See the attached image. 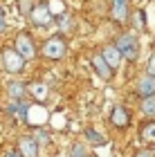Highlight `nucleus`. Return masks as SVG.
Returning <instances> with one entry per match:
<instances>
[{
  "mask_svg": "<svg viewBox=\"0 0 155 157\" xmlns=\"http://www.w3.org/2000/svg\"><path fill=\"white\" fill-rule=\"evenodd\" d=\"M115 47L119 49V54L126 56L128 61H135L137 54H139V40H137V36H133V34H122V36L117 38Z\"/></svg>",
  "mask_w": 155,
  "mask_h": 157,
  "instance_id": "obj_1",
  "label": "nucleus"
},
{
  "mask_svg": "<svg viewBox=\"0 0 155 157\" xmlns=\"http://www.w3.org/2000/svg\"><path fill=\"white\" fill-rule=\"evenodd\" d=\"M2 67H5V72H9V74H20L25 70V61L16 49L7 47V49H2Z\"/></svg>",
  "mask_w": 155,
  "mask_h": 157,
  "instance_id": "obj_2",
  "label": "nucleus"
},
{
  "mask_svg": "<svg viewBox=\"0 0 155 157\" xmlns=\"http://www.w3.org/2000/svg\"><path fill=\"white\" fill-rule=\"evenodd\" d=\"M29 18L36 27H50L54 20V13L50 11V5L47 2H36L29 11Z\"/></svg>",
  "mask_w": 155,
  "mask_h": 157,
  "instance_id": "obj_3",
  "label": "nucleus"
},
{
  "mask_svg": "<svg viewBox=\"0 0 155 157\" xmlns=\"http://www.w3.org/2000/svg\"><path fill=\"white\" fill-rule=\"evenodd\" d=\"M65 52H68V45L61 36L47 38L45 45H43V56H47V59H52V61H61L63 56H65Z\"/></svg>",
  "mask_w": 155,
  "mask_h": 157,
  "instance_id": "obj_4",
  "label": "nucleus"
},
{
  "mask_svg": "<svg viewBox=\"0 0 155 157\" xmlns=\"http://www.w3.org/2000/svg\"><path fill=\"white\" fill-rule=\"evenodd\" d=\"M14 49L23 56V61H32L34 56H36V45H34V40L29 34H18L16 36V43H14Z\"/></svg>",
  "mask_w": 155,
  "mask_h": 157,
  "instance_id": "obj_5",
  "label": "nucleus"
},
{
  "mask_svg": "<svg viewBox=\"0 0 155 157\" xmlns=\"http://www.w3.org/2000/svg\"><path fill=\"white\" fill-rule=\"evenodd\" d=\"M110 124L119 128V130H124V128H128L130 124V112L128 108H124V105H115V108L110 110Z\"/></svg>",
  "mask_w": 155,
  "mask_h": 157,
  "instance_id": "obj_6",
  "label": "nucleus"
},
{
  "mask_svg": "<svg viewBox=\"0 0 155 157\" xmlns=\"http://www.w3.org/2000/svg\"><path fill=\"white\" fill-rule=\"evenodd\" d=\"M101 59L106 61V65H108L112 72H115V70L119 67V63H122L124 56L119 54V49H117L115 45H106V47L101 49Z\"/></svg>",
  "mask_w": 155,
  "mask_h": 157,
  "instance_id": "obj_7",
  "label": "nucleus"
},
{
  "mask_svg": "<svg viewBox=\"0 0 155 157\" xmlns=\"http://www.w3.org/2000/svg\"><path fill=\"white\" fill-rule=\"evenodd\" d=\"M110 16L115 18V23H126L128 20V0H112Z\"/></svg>",
  "mask_w": 155,
  "mask_h": 157,
  "instance_id": "obj_8",
  "label": "nucleus"
},
{
  "mask_svg": "<svg viewBox=\"0 0 155 157\" xmlns=\"http://www.w3.org/2000/svg\"><path fill=\"white\" fill-rule=\"evenodd\" d=\"M137 94L146 99V97H155V76L151 74H144L142 78L137 81Z\"/></svg>",
  "mask_w": 155,
  "mask_h": 157,
  "instance_id": "obj_9",
  "label": "nucleus"
},
{
  "mask_svg": "<svg viewBox=\"0 0 155 157\" xmlns=\"http://www.w3.org/2000/svg\"><path fill=\"white\" fill-rule=\"evenodd\" d=\"M18 153L23 157H38V144L32 137H20L18 139Z\"/></svg>",
  "mask_w": 155,
  "mask_h": 157,
  "instance_id": "obj_10",
  "label": "nucleus"
},
{
  "mask_svg": "<svg viewBox=\"0 0 155 157\" xmlns=\"http://www.w3.org/2000/svg\"><path fill=\"white\" fill-rule=\"evenodd\" d=\"M92 67H95V72L99 74V78H103V81H110L112 78V70L106 65L101 54H92Z\"/></svg>",
  "mask_w": 155,
  "mask_h": 157,
  "instance_id": "obj_11",
  "label": "nucleus"
},
{
  "mask_svg": "<svg viewBox=\"0 0 155 157\" xmlns=\"http://www.w3.org/2000/svg\"><path fill=\"white\" fill-rule=\"evenodd\" d=\"M139 139L146 146H155V121H144L139 128Z\"/></svg>",
  "mask_w": 155,
  "mask_h": 157,
  "instance_id": "obj_12",
  "label": "nucleus"
},
{
  "mask_svg": "<svg viewBox=\"0 0 155 157\" xmlns=\"http://www.w3.org/2000/svg\"><path fill=\"white\" fill-rule=\"evenodd\" d=\"M7 90H9V97L14 101H20V99L25 97V92H27V85L23 81H9L7 83Z\"/></svg>",
  "mask_w": 155,
  "mask_h": 157,
  "instance_id": "obj_13",
  "label": "nucleus"
},
{
  "mask_svg": "<svg viewBox=\"0 0 155 157\" xmlns=\"http://www.w3.org/2000/svg\"><path fill=\"white\" fill-rule=\"evenodd\" d=\"M27 88H29V92L34 94V99H41V101H45L47 94H50V92H47V88H45L43 83H29Z\"/></svg>",
  "mask_w": 155,
  "mask_h": 157,
  "instance_id": "obj_14",
  "label": "nucleus"
},
{
  "mask_svg": "<svg viewBox=\"0 0 155 157\" xmlns=\"http://www.w3.org/2000/svg\"><path fill=\"white\" fill-rule=\"evenodd\" d=\"M139 110H142V115H146V117H155V97H146V99H142V105H139Z\"/></svg>",
  "mask_w": 155,
  "mask_h": 157,
  "instance_id": "obj_15",
  "label": "nucleus"
},
{
  "mask_svg": "<svg viewBox=\"0 0 155 157\" xmlns=\"http://www.w3.org/2000/svg\"><path fill=\"white\" fill-rule=\"evenodd\" d=\"M86 139H88L92 146H103V144H106V139H103L97 130H92V128H88V130H86Z\"/></svg>",
  "mask_w": 155,
  "mask_h": 157,
  "instance_id": "obj_16",
  "label": "nucleus"
},
{
  "mask_svg": "<svg viewBox=\"0 0 155 157\" xmlns=\"http://www.w3.org/2000/svg\"><path fill=\"white\" fill-rule=\"evenodd\" d=\"M133 23H135L137 29H146V13H144V9H137V11H135Z\"/></svg>",
  "mask_w": 155,
  "mask_h": 157,
  "instance_id": "obj_17",
  "label": "nucleus"
},
{
  "mask_svg": "<svg viewBox=\"0 0 155 157\" xmlns=\"http://www.w3.org/2000/svg\"><path fill=\"white\" fill-rule=\"evenodd\" d=\"M34 141H36L38 146H43V144H47V141H50V135H47L43 128H38V130H34V137H32Z\"/></svg>",
  "mask_w": 155,
  "mask_h": 157,
  "instance_id": "obj_18",
  "label": "nucleus"
},
{
  "mask_svg": "<svg viewBox=\"0 0 155 157\" xmlns=\"http://www.w3.org/2000/svg\"><path fill=\"white\" fill-rule=\"evenodd\" d=\"M32 0H18V9H20V13H29L32 11Z\"/></svg>",
  "mask_w": 155,
  "mask_h": 157,
  "instance_id": "obj_19",
  "label": "nucleus"
},
{
  "mask_svg": "<svg viewBox=\"0 0 155 157\" xmlns=\"http://www.w3.org/2000/svg\"><path fill=\"white\" fill-rule=\"evenodd\" d=\"M72 157H86V146L83 144H74L72 146Z\"/></svg>",
  "mask_w": 155,
  "mask_h": 157,
  "instance_id": "obj_20",
  "label": "nucleus"
},
{
  "mask_svg": "<svg viewBox=\"0 0 155 157\" xmlns=\"http://www.w3.org/2000/svg\"><path fill=\"white\" fill-rule=\"evenodd\" d=\"M146 74L155 76V54H151V59H149V65H146Z\"/></svg>",
  "mask_w": 155,
  "mask_h": 157,
  "instance_id": "obj_21",
  "label": "nucleus"
},
{
  "mask_svg": "<svg viewBox=\"0 0 155 157\" xmlns=\"http://www.w3.org/2000/svg\"><path fill=\"white\" fill-rule=\"evenodd\" d=\"M59 23H61V27H63V29H70V27H72V18H70V16H61L59 18Z\"/></svg>",
  "mask_w": 155,
  "mask_h": 157,
  "instance_id": "obj_22",
  "label": "nucleus"
},
{
  "mask_svg": "<svg viewBox=\"0 0 155 157\" xmlns=\"http://www.w3.org/2000/svg\"><path fill=\"white\" fill-rule=\"evenodd\" d=\"M7 29V11L0 7V32H5Z\"/></svg>",
  "mask_w": 155,
  "mask_h": 157,
  "instance_id": "obj_23",
  "label": "nucleus"
},
{
  "mask_svg": "<svg viewBox=\"0 0 155 157\" xmlns=\"http://www.w3.org/2000/svg\"><path fill=\"white\" fill-rule=\"evenodd\" d=\"M133 157H153V153H151V151H146V148H139V151L133 155Z\"/></svg>",
  "mask_w": 155,
  "mask_h": 157,
  "instance_id": "obj_24",
  "label": "nucleus"
},
{
  "mask_svg": "<svg viewBox=\"0 0 155 157\" xmlns=\"http://www.w3.org/2000/svg\"><path fill=\"white\" fill-rule=\"evenodd\" d=\"M5 157H23V155H20V153H18V148H16V151H7Z\"/></svg>",
  "mask_w": 155,
  "mask_h": 157,
  "instance_id": "obj_25",
  "label": "nucleus"
}]
</instances>
